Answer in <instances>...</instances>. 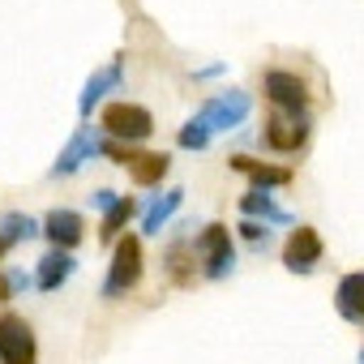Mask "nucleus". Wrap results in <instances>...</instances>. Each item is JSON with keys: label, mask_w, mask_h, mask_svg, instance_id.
<instances>
[{"label": "nucleus", "mask_w": 364, "mask_h": 364, "mask_svg": "<svg viewBox=\"0 0 364 364\" xmlns=\"http://www.w3.org/2000/svg\"><path fill=\"white\" fill-rule=\"evenodd\" d=\"M210 137H215V133H210V129H206V124L193 116L185 129H180V137H176V141L185 146V150H206V146H210Z\"/></svg>", "instance_id": "20"}, {"label": "nucleus", "mask_w": 364, "mask_h": 364, "mask_svg": "<svg viewBox=\"0 0 364 364\" xmlns=\"http://www.w3.org/2000/svg\"><path fill=\"white\" fill-rule=\"evenodd\" d=\"M69 274H73V257H69L65 249H52V253H43V257H39L35 287H39V291H56Z\"/></svg>", "instance_id": "14"}, {"label": "nucleus", "mask_w": 364, "mask_h": 364, "mask_svg": "<svg viewBox=\"0 0 364 364\" xmlns=\"http://www.w3.org/2000/svg\"><path fill=\"white\" fill-rule=\"evenodd\" d=\"M262 86H266V99L274 103V112L304 116V107H309V86H304L296 73H287V69H270V73L262 77Z\"/></svg>", "instance_id": "6"}, {"label": "nucleus", "mask_w": 364, "mask_h": 364, "mask_svg": "<svg viewBox=\"0 0 364 364\" xmlns=\"http://www.w3.org/2000/svg\"><path fill=\"white\" fill-rule=\"evenodd\" d=\"M334 309H338L347 321H364V270L338 279V287H334Z\"/></svg>", "instance_id": "12"}, {"label": "nucleus", "mask_w": 364, "mask_h": 364, "mask_svg": "<svg viewBox=\"0 0 364 364\" xmlns=\"http://www.w3.org/2000/svg\"><path fill=\"white\" fill-rule=\"evenodd\" d=\"M240 232H245V240H253V245L266 236V228H257V223H240Z\"/></svg>", "instance_id": "22"}, {"label": "nucleus", "mask_w": 364, "mask_h": 364, "mask_svg": "<svg viewBox=\"0 0 364 364\" xmlns=\"http://www.w3.org/2000/svg\"><path fill=\"white\" fill-rule=\"evenodd\" d=\"M219 73H223V65H206V69H198L193 77H219Z\"/></svg>", "instance_id": "24"}, {"label": "nucleus", "mask_w": 364, "mask_h": 364, "mask_svg": "<svg viewBox=\"0 0 364 364\" xmlns=\"http://www.w3.org/2000/svg\"><path fill=\"white\" fill-rule=\"evenodd\" d=\"M31 236H39V223L31 219V215H5L0 219V245H18V240H31Z\"/></svg>", "instance_id": "18"}, {"label": "nucleus", "mask_w": 364, "mask_h": 364, "mask_svg": "<svg viewBox=\"0 0 364 364\" xmlns=\"http://www.w3.org/2000/svg\"><path fill=\"white\" fill-rule=\"evenodd\" d=\"M95 154H103V141H99V133L95 129H77L73 137H69V146L60 150V159L52 163V176H73L86 159H95Z\"/></svg>", "instance_id": "9"}, {"label": "nucleus", "mask_w": 364, "mask_h": 364, "mask_svg": "<svg viewBox=\"0 0 364 364\" xmlns=\"http://www.w3.org/2000/svg\"><path fill=\"white\" fill-rule=\"evenodd\" d=\"M14 296V279L9 274H0V300H9Z\"/></svg>", "instance_id": "23"}, {"label": "nucleus", "mask_w": 364, "mask_h": 364, "mask_svg": "<svg viewBox=\"0 0 364 364\" xmlns=\"http://www.w3.org/2000/svg\"><path fill=\"white\" fill-rule=\"evenodd\" d=\"M180 198H185V193H180V189H167L163 198H154L150 206H146V215H141V232H159L176 210H180Z\"/></svg>", "instance_id": "15"}, {"label": "nucleus", "mask_w": 364, "mask_h": 364, "mask_svg": "<svg viewBox=\"0 0 364 364\" xmlns=\"http://www.w3.org/2000/svg\"><path fill=\"white\" fill-rule=\"evenodd\" d=\"M262 141H266L270 150H279V154H291V150H300V146L309 141V120H304V116H291V112H274V116L266 120Z\"/></svg>", "instance_id": "7"}, {"label": "nucleus", "mask_w": 364, "mask_h": 364, "mask_svg": "<svg viewBox=\"0 0 364 364\" xmlns=\"http://www.w3.org/2000/svg\"><path fill=\"white\" fill-rule=\"evenodd\" d=\"M198 257H202V274L206 279H223L236 266V249H232V232L223 223H210L198 240Z\"/></svg>", "instance_id": "4"}, {"label": "nucleus", "mask_w": 364, "mask_h": 364, "mask_svg": "<svg viewBox=\"0 0 364 364\" xmlns=\"http://www.w3.org/2000/svg\"><path fill=\"white\" fill-rule=\"evenodd\" d=\"M360 364H364V347H360Z\"/></svg>", "instance_id": "25"}, {"label": "nucleus", "mask_w": 364, "mask_h": 364, "mask_svg": "<svg viewBox=\"0 0 364 364\" xmlns=\"http://www.w3.org/2000/svg\"><path fill=\"white\" fill-rule=\"evenodd\" d=\"M0 364H35V330L18 313L0 317Z\"/></svg>", "instance_id": "5"}, {"label": "nucleus", "mask_w": 364, "mask_h": 364, "mask_svg": "<svg viewBox=\"0 0 364 364\" xmlns=\"http://www.w3.org/2000/svg\"><path fill=\"white\" fill-rule=\"evenodd\" d=\"M240 210H245V215H257V219H266V223H291V215H287L283 206H274L270 193H262V189H249V193L240 198Z\"/></svg>", "instance_id": "16"}, {"label": "nucleus", "mask_w": 364, "mask_h": 364, "mask_svg": "<svg viewBox=\"0 0 364 364\" xmlns=\"http://www.w3.org/2000/svg\"><path fill=\"white\" fill-rule=\"evenodd\" d=\"M232 167L245 171L257 189H274V185H291V171L287 167H274V163H257L249 154H232Z\"/></svg>", "instance_id": "13"}, {"label": "nucleus", "mask_w": 364, "mask_h": 364, "mask_svg": "<svg viewBox=\"0 0 364 364\" xmlns=\"http://www.w3.org/2000/svg\"><path fill=\"white\" fill-rule=\"evenodd\" d=\"M99 124H103L112 137H120V141H146V137L154 133V116H150L141 103H107Z\"/></svg>", "instance_id": "2"}, {"label": "nucleus", "mask_w": 364, "mask_h": 364, "mask_svg": "<svg viewBox=\"0 0 364 364\" xmlns=\"http://www.w3.org/2000/svg\"><path fill=\"white\" fill-rule=\"evenodd\" d=\"M116 202H120V198H116V193H112V189H99V193H95V198H90V206H99V210H103V215H107V210H112V206H116Z\"/></svg>", "instance_id": "21"}, {"label": "nucleus", "mask_w": 364, "mask_h": 364, "mask_svg": "<svg viewBox=\"0 0 364 364\" xmlns=\"http://www.w3.org/2000/svg\"><path fill=\"white\" fill-rule=\"evenodd\" d=\"M120 77H124V60H120V56H112V60H107V65H103V69H99V73H95V77L82 86L77 112H82V116H90V112H95V103H99V99H103L112 86H120Z\"/></svg>", "instance_id": "11"}, {"label": "nucleus", "mask_w": 364, "mask_h": 364, "mask_svg": "<svg viewBox=\"0 0 364 364\" xmlns=\"http://www.w3.org/2000/svg\"><path fill=\"white\" fill-rule=\"evenodd\" d=\"M249 107H253V99H249L245 90H223V95H210V99L202 103L198 120H202L210 133H219V129H236V124L249 116Z\"/></svg>", "instance_id": "3"}, {"label": "nucleus", "mask_w": 364, "mask_h": 364, "mask_svg": "<svg viewBox=\"0 0 364 364\" xmlns=\"http://www.w3.org/2000/svg\"><path fill=\"white\" fill-rule=\"evenodd\" d=\"M133 210H137V206H133V198H120V202L103 215V232H99V236H103V240H112V236H116V232L133 219Z\"/></svg>", "instance_id": "19"}, {"label": "nucleus", "mask_w": 364, "mask_h": 364, "mask_svg": "<svg viewBox=\"0 0 364 364\" xmlns=\"http://www.w3.org/2000/svg\"><path fill=\"white\" fill-rule=\"evenodd\" d=\"M141 279V240L137 236H124L112 253V266H107V279H103V296H124L133 291Z\"/></svg>", "instance_id": "1"}, {"label": "nucleus", "mask_w": 364, "mask_h": 364, "mask_svg": "<svg viewBox=\"0 0 364 364\" xmlns=\"http://www.w3.org/2000/svg\"><path fill=\"white\" fill-rule=\"evenodd\" d=\"M43 236L52 240V249H73V245H82V236H86V223H82V215L77 210H65V206H56V210H48V219H43Z\"/></svg>", "instance_id": "10"}, {"label": "nucleus", "mask_w": 364, "mask_h": 364, "mask_svg": "<svg viewBox=\"0 0 364 364\" xmlns=\"http://www.w3.org/2000/svg\"><path fill=\"white\" fill-rule=\"evenodd\" d=\"M317 262H321V236H317V228H296L291 240L283 245V266L291 274H309Z\"/></svg>", "instance_id": "8"}, {"label": "nucleus", "mask_w": 364, "mask_h": 364, "mask_svg": "<svg viewBox=\"0 0 364 364\" xmlns=\"http://www.w3.org/2000/svg\"><path fill=\"white\" fill-rule=\"evenodd\" d=\"M167 167H171L167 154H137V159L129 163V176L137 180V185H159V180L167 176Z\"/></svg>", "instance_id": "17"}]
</instances>
